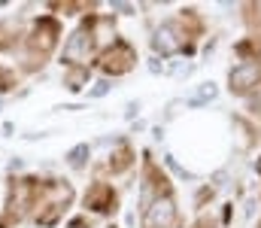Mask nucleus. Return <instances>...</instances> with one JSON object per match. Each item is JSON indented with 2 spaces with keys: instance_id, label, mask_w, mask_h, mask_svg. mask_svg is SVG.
I'll return each instance as SVG.
<instances>
[{
  "instance_id": "f257e3e1",
  "label": "nucleus",
  "mask_w": 261,
  "mask_h": 228,
  "mask_svg": "<svg viewBox=\"0 0 261 228\" xmlns=\"http://www.w3.org/2000/svg\"><path fill=\"white\" fill-rule=\"evenodd\" d=\"M170 219H173V207H170V201H158V204H155V210L146 216V225L158 228V225H167Z\"/></svg>"
},
{
  "instance_id": "f03ea898",
  "label": "nucleus",
  "mask_w": 261,
  "mask_h": 228,
  "mask_svg": "<svg viewBox=\"0 0 261 228\" xmlns=\"http://www.w3.org/2000/svg\"><path fill=\"white\" fill-rule=\"evenodd\" d=\"M155 49L158 52H176L179 49V40H176V31L173 28H164V31H158V37H155Z\"/></svg>"
},
{
  "instance_id": "7ed1b4c3",
  "label": "nucleus",
  "mask_w": 261,
  "mask_h": 228,
  "mask_svg": "<svg viewBox=\"0 0 261 228\" xmlns=\"http://www.w3.org/2000/svg\"><path fill=\"white\" fill-rule=\"evenodd\" d=\"M255 76H258V67H255V64H243V67H237V70L231 73V82H234L237 88H246V85H252Z\"/></svg>"
},
{
  "instance_id": "20e7f679",
  "label": "nucleus",
  "mask_w": 261,
  "mask_h": 228,
  "mask_svg": "<svg viewBox=\"0 0 261 228\" xmlns=\"http://www.w3.org/2000/svg\"><path fill=\"white\" fill-rule=\"evenodd\" d=\"M213 97H216V88H213V85H203V88L197 91L195 104H200V100H213Z\"/></svg>"
},
{
  "instance_id": "39448f33",
  "label": "nucleus",
  "mask_w": 261,
  "mask_h": 228,
  "mask_svg": "<svg viewBox=\"0 0 261 228\" xmlns=\"http://www.w3.org/2000/svg\"><path fill=\"white\" fill-rule=\"evenodd\" d=\"M85 146H79V149H73V155H70V161H73V164H76V167H79V164H82V155H85Z\"/></svg>"
}]
</instances>
